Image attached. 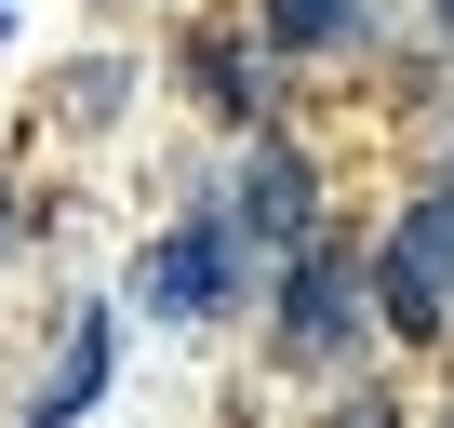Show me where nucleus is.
Here are the masks:
<instances>
[{"label":"nucleus","instance_id":"obj_1","mask_svg":"<svg viewBox=\"0 0 454 428\" xmlns=\"http://www.w3.org/2000/svg\"><path fill=\"white\" fill-rule=\"evenodd\" d=\"M441 295H454V187L401 214V242L374 255V308L387 335H441Z\"/></svg>","mask_w":454,"mask_h":428},{"label":"nucleus","instance_id":"obj_2","mask_svg":"<svg viewBox=\"0 0 454 428\" xmlns=\"http://www.w3.org/2000/svg\"><path fill=\"white\" fill-rule=\"evenodd\" d=\"M361 295H374V268H361L348 242H308L294 281H281V361H334V348L361 335Z\"/></svg>","mask_w":454,"mask_h":428},{"label":"nucleus","instance_id":"obj_3","mask_svg":"<svg viewBox=\"0 0 454 428\" xmlns=\"http://www.w3.org/2000/svg\"><path fill=\"white\" fill-rule=\"evenodd\" d=\"M147 308L160 321H214L227 308V228L214 214H187L174 242H147Z\"/></svg>","mask_w":454,"mask_h":428},{"label":"nucleus","instance_id":"obj_4","mask_svg":"<svg viewBox=\"0 0 454 428\" xmlns=\"http://www.w3.org/2000/svg\"><path fill=\"white\" fill-rule=\"evenodd\" d=\"M308 201H321V187H308V161H294L281 134H254V161H241V228H254V242H281V255H308Z\"/></svg>","mask_w":454,"mask_h":428},{"label":"nucleus","instance_id":"obj_5","mask_svg":"<svg viewBox=\"0 0 454 428\" xmlns=\"http://www.w3.org/2000/svg\"><path fill=\"white\" fill-rule=\"evenodd\" d=\"M94 388H107V308H81V321H67V348H54V375H41L27 428H81V415H94Z\"/></svg>","mask_w":454,"mask_h":428},{"label":"nucleus","instance_id":"obj_6","mask_svg":"<svg viewBox=\"0 0 454 428\" xmlns=\"http://www.w3.org/2000/svg\"><path fill=\"white\" fill-rule=\"evenodd\" d=\"M348 28H361V0H268V41L281 54H334Z\"/></svg>","mask_w":454,"mask_h":428},{"label":"nucleus","instance_id":"obj_7","mask_svg":"<svg viewBox=\"0 0 454 428\" xmlns=\"http://www.w3.org/2000/svg\"><path fill=\"white\" fill-rule=\"evenodd\" d=\"M321 428H401V415H387V401H348V415H321Z\"/></svg>","mask_w":454,"mask_h":428},{"label":"nucleus","instance_id":"obj_8","mask_svg":"<svg viewBox=\"0 0 454 428\" xmlns=\"http://www.w3.org/2000/svg\"><path fill=\"white\" fill-rule=\"evenodd\" d=\"M441 28H454V0H441Z\"/></svg>","mask_w":454,"mask_h":428}]
</instances>
